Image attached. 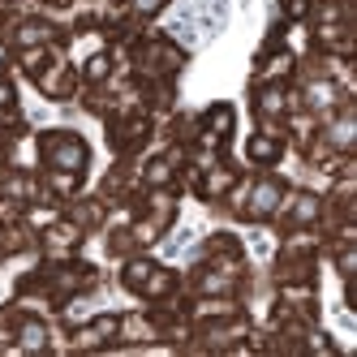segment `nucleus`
Returning <instances> with one entry per match:
<instances>
[{"label": "nucleus", "instance_id": "1", "mask_svg": "<svg viewBox=\"0 0 357 357\" xmlns=\"http://www.w3.org/2000/svg\"><path fill=\"white\" fill-rule=\"evenodd\" d=\"M35 151H39V168H65V172H82V176L91 168V146L73 130H43L35 138Z\"/></svg>", "mask_w": 357, "mask_h": 357}, {"label": "nucleus", "instance_id": "2", "mask_svg": "<svg viewBox=\"0 0 357 357\" xmlns=\"http://www.w3.org/2000/svg\"><path fill=\"white\" fill-rule=\"evenodd\" d=\"M31 82L39 86V95H43V99H56V104H69V99L78 95V86H82V73L73 69V61H69V56H56V61L47 65L43 73H35Z\"/></svg>", "mask_w": 357, "mask_h": 357}, {"label": "nucleus", "instance_id": "3", "mask_svg": "<svg viewBox=\"0 0 357 357\" xmlns=\"http://www.w3.org/2000/svg\"><path fill=\"white\" fill-rule=\"evenodd\" d=\"M289 155V142L284 138H275V134H267V130H254L250 138H245V164L250 168H275L280 160Z\"/></svg>", "mask_w": 357, "mask_h": 357}, {"label": "nucleus", "instance_id": "4", "mask_svg": "<svg viewBox=\"0 0 357 357\" xmlns=\"http://www.w3.org/2000/svg\"><path fill=\"white\" fill-rule=\"evenodd\" d=\"M0 108H17V82L5 61H0Z\"/></svg>", "mask_w": 357, "mask_h": 357}]
</instances>
